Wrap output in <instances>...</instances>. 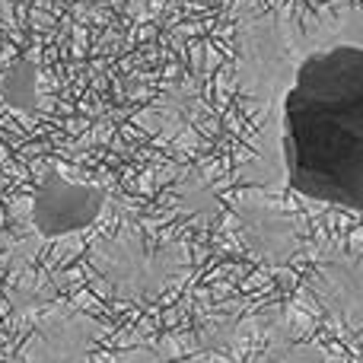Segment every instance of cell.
<instances>
[{
	"mask_svg": "<svg viewBox=\"0 0 363 363\" xmlns=\"http://www.w3.org/2000/svg\"><path fill=\"white\" fill-rule=\"evenodd\" d=\"M236 83L258 106L239 179L271 194L363 213V10H249L236 26Z\"/></svg>",
	"mask_w": 363,
	"mask_h": 363,
	"instance_id": "cell-1",
	"label": "cell"
},
{
	"mask_svg": "<svg viewBox=\"0 0 363 363\" xmlns=\"http://www.w3.org/2000/svg\"><path fill=\"white\" fill-rule=\"evenodd\" d=\"M96 277L125 300H153L185 271V252L179 242L153 239L147 233L128 230L102 239L89 255Z\"/></svg>",
	"mask_w": 363,
	"mask_h": 363,
	"instance_id": "cell-2",
	"label": "cell"
},
{
	"mask_svg": "<svg viewBox=\"0 0 363 363\" xmlns=\"http://www.w3.org/2000/svg\"><path fill=\"white\" fill-rule=\"evenodd\" d=\"M102 201L106 198L99 188L74 185V182H64L57 172H48L35 194L32 217L45 236H57V233H70L93 223L102 211Z\"/></svg>",
	"mask_w": 363,
	"mask_h": 363,
	"instance_id": "cell-5",
	"label": "cell"
},
{
	"mask_svg": "<svg viewBox=\"0 0 363 363\" xmlns=\"http://www.w3.org/2000/svg\"><path fill=\"white\" fill-rule=\"evenodd\" d=\"M233 223H236L239 242L264 264H287L290 255L303 242L300 213H294L277 194L271 191H245L233 204Z\"/></svg>",
	"mask_w": 363,
	"mask_h": 363,
	"instance_id": "cell-3",
	"label": "cell"
},
{
	"mask_svg": "<svg viewBox=\"0 0 363 363\" xmlns=\"http://www.w3.org/2000/svg\"><path fill=\"white\" fill-rule=\"evenodd\" d=\"M306 290L338 328L363 332V255L338 249L319 255Z\"/></svg>",
	"mask_w": 363,
	"mask_h": 363,
	"instance_id": "cell-4",
	"label": "cell"
}]
</instances>
